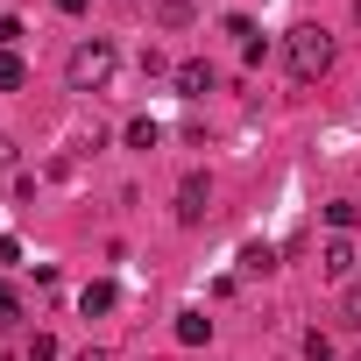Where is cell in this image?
Segmentation results:
<instances>
[{"mask_svg": "<svg viewBox=\"0 0 361 361\" xmlns=\"http://www.w3.org/2000/svg\"><path fill=\"white\" fill-rule=\"evenodd\" d=\"M326 227H333V234L361 227V206H354V199H333V206H326Z\"/></svg>", "mask_w": 361, "mask_h": 361, "instance_id": "cell-10", "label": "cell"}, {"mask_svg": "<svg viewBox=\"0 0 361 361\" xmlns=\"http://www.w3.org/2000/svg\"><path fill=\"white\" fill-rule=\"evenodd\" d=\"M177 340H185V347L213 340V319H206V312H177Z\"/></svg>", "mask_w": 361, "mask_h": 361, "instance_id": "cell-8", "label": "cell"}, {"mask_svg": "<svg viewBox=\"0 0 361 361\" xmlns=\"http://www.w3.org/2000/svg\"><path fill=\"white\" fill-rule=\"evenodd\" d=\"M354 262H361V255H354L347 234H333V241L319 248V276H333V283H354Z\"/></svg>", "mask_w": 361, "mask_h": 361, "instance_id": "cell-4", "label": "cell"}, {"mask_svg": "<svg viewBox=\"0 0 361 361\" xmlns=\"http://www.w3.org/2000/svg\"><path fill=\"white\" fill-rule=\"evenodd\" d=\"M354 15H361V0H354Z\"/></svg>", "mask_w": 361, "mask_h": 361, "instance_id": "cell-18", "label": "cell"}, {"mask_svg": "<svg viewBox=\"0 0 361 361\" xmlns=\"http://www.w3.org/2000/svg\"><path fill=\"white\" fill-rule=\"evenodd\" d=\"M241 269H248V276H269V269H276V248H269V241H248V248H241Z\"/></svg>", "mask_w": 361, "mask_h": 361, "instance_id": "cell-9", "label": "cell"}, {"mask_svg": "<svg viewBox=\"0 0 361 361\" xmlns=\"http://www.w3.org/2000/svg\"><path fill=\"white\" fill-rule=\"evenodd\" d=\"M29 361H57V333H36L29 340Z\"/></svg>", "mask_w": 361, "mask_h": 361, "instance_id": "cell-14", "label": "cell"}, {"mask_svg": "<svg viewBox=\"0 0 361 361\" xmlns=\"http://www.w3.org/2000/svg\"><path fill=\"white\" fill-rule=\"evenodd\" d=\"M156 22H163V29H192V0H163Z\"/></svg>", "mask_w": 361, "mask_h": 361, "instance_id": "cell-12", "label": "cell"}, {"mask_svg": "<svg viewBox=\"0 0 361 361\" xmlns=\"http://www.w3.org/2000/svg\"><path fill=\"white\" fill-rule=\"evenodd\" d=\"M283 64H290V78H305V85L326 78V71H333V36H326L319 22H298V29L283 36Z\"/></svg>", "mask_w": 361, "mask_h": 361, "instance_id": "cell-1", "label": "cell"}, {"mask_svg": "<svg viewBox=\"0 0 361 361\" xmlns=\"http://www.w3.org/2000/svg\"><path fill=\"white\" fill-rule=\"evenodd\" d=\"M340 312H347V326H361V283H347V290H340Z\"/></svg>", "mask_w": 361, "mask_h": 361, "instance_id": "cell-15", "label": "cell"}, {"mask_svg": "<svg viewBox=\"0 0 361 361\" xmlns=\"http://www.w3.org/2000/svg\"><path fill=\"white\" fill-rule=\"evenodd\" d=\"M177 92H185V99H206V92H213V64H206V57L177 64Z\"/></svg>", "mask_w": 361, "mask_h": 361, "instance_id": "cell-5", "label": "cell"}, {"mask_svg": "<svg viewBox=\"0 0 361 361\" xmlns=\"http://www.w3.org/2000/svg\"><path fill=\"white\" fill-rule=\"evenodd\" d=\"M114 305H121V290H114L106 276H92V283L78 290V312H85V319H92V312H114Z\"/></svg>", "mask_w": 361, "mask_h": 361, "instance_id": "cell-6", "label": "cell"}, {"mask_svg": "<svg viewBox=\"0 0 361 361\" xmlns=\"http://www.w3.org/2000/svg\"><path fill=\"white\" fill-rule=\"evenodd\" d=\"M57 15H85V0H57Z\"/></svg>", "mask_w": 361, "mask_h": 361, "instance_id": "cell-16", "label": "cell"}, {"mask_svg": "<svg viewBox=\"0 0 361 361\" xmlns=\"http://www.w3.org/2000/svg\"><path fill=\"white\" fill-rule=\"evenodd\" d=\"M0 326H22V290L0 283Z\"/></svg>", "mask_w": 361, "mask_h": 361, "instance_id": "cell-13", "label": "cell"}, {"mask_svg": "<svg viewBox=\"0 0 361 361\" xmlns=\"http://www.w3.org/2000/svg\"><path fill=\"white\" fill-rule=\"evenodd\" d=\"M114 71H121V50H114V43H99V36H92V43H78V50L64 57V85H71V92H106V85H114Z\"/></svg>", "mask_w": 361, "mask_h": 361, "instance_id": "cell-2", "label": "cell"}, {"mask_svg": "<svg viewBox=\"0 0 361 361\" xmlns=\"http://www.w3.org/2000/svg\"><path fill=\"white\" fill-rule=\"evenodd\" d=\"M29 85V64H22V50H0V92H22Z\"/></svg>", "mask_w": 361, "mask_h": 361, "instance_id": "cell-7", "label": "cell"}, {"mask_svg": "<svg viewBox=\"0 0 361 361\" xmlns=\"http://www.w3.org/2000/svg\"><path fill=\"white\" fill-rule=\"evenodd\" d=\"M156 142H163V128H156L149 114H142V121H128V149H156Z\"/></svg>", "mask_w": 361, "mask_h": 361, "instance_id": "cell-11", "label": "cell"}, {"mask_svg": "<svg viewBox=\"0 0 361 361\" xmlns=\"http://www.w3.org/2000/svg\"><path fill=\"white\" fill-rule=\"evenodd\" d=\"M206 206H213V177L206 170H185V177H177V227H199Z\"/></svg>", "mask_w": 361, "mask_h": 361, "instance_id": "cell-3", "label": "cell"}, {"mask_svg": "<svg viewBox=\"0 0 361 361\" xmlns=\"http://www.w3.org/2000/svg\"><path fill=\"white\" fill-rule=\"evenodd\" d=\"M71 361H106V347H85V354H71Z\"/></svg>", "mask_w": 361, "mask_h": 361, "instance_id": "cell-17", "label": "cell"}]
</instances>
